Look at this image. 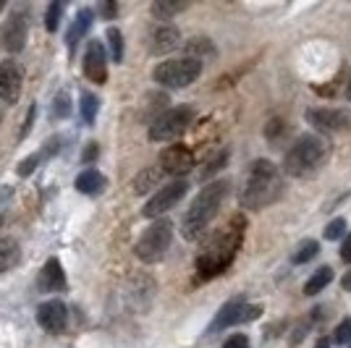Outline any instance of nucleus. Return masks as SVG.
Wrapping results in <instances>:
<instances>
[{"instance_id":"nucleus-1","label":"nucleus","mask_w":351,"mask_h":348,"mask_svg":"<svg viewBox=\"0 0 351 348\" xmlns=\"http://www.w3.org/2000/svg\"><path fill=\"white\" fill-rule=\"evenodd\" d=\"M244 228H247L244 215H236V218L228 220V225L223 231L210 238V244L202 249V254L194 262V267H197V273H199L202 280L223 275L234 264L239 247L244 241Z\"/></svg>"},{"instance_id":"nucleus-2","label":"nucleus","mask_w":351,"mask_h":348,"mask_svg":"<svg viewBox=\"0 0 351 348\" xmlns=\"http://www.w3.org/2000/svg\"><path fill=\"white\" fill-rule=\"evenodd\" d=\"M283 197L280 171L270 160H254L239 189V204L244 210H265Z\"/></svg>"},{"instance_id":"nucleus-3","label":"nucleus","mask_w":351,"mask_h":348,"mask_svg":"<svg viewBox=\"0 0 351 348\" xmlns=\"http://www.w3.org/2000/svg\"><path fill=\"white\" fill-rule=\"evenodd\" d=\"M228 189H231L228 181H213V184H207L205 189H199V194L194 197V202L189 204L186 215L181 220V236L186 241H197L207 231V225L218 215Z\"/></svg>"},{"instance_id":"nucleus-4","label":"nucleus","mask_w":351,"mask_h":348,"mask_svg":"<svg viewBox=\"0 0 351 348\" xmlns=\"http://www.w3.org/2000/svg\"><path fill=\"white\" fill-rule=\"evenodd\" d=\"M328 158V145L320 136H302L283 158V173L291 178H304L312 175Z\"/></svg>"},{"instance_id":"nucleus-5","label":"nucleus","mask_w":351,"mask_h":348,"mask_svg":"<svg viewBox=\"0 0 351 348\" xmlns=\"http://www.w3.org/2000/svg\"><path fill=\"white\" fill-rule=\"evenodd\" d=\"M171 241H173V223L168 218H160L139 236V241L134 244V254L145 264H155L165 257V251L171 249Z\"/></svg>"},{"instance_id":"nucleus-6","label":"nucleus","mask_w":351,"mask_h":348,"mask_svg":"<svg viewBox=\"0 0 351 348\" xmlns=\"http://www.w3.org/2000/svg\"><path fill=\"white\" fill-rule=\"evenodd\" d=\"M194 118H197V113H194L191 105L168 108L165 113H160V116L149 123L147 136H149V142H173L184 131H189V126L194 123Z\"/></svg>"},{"instance_id":"nucleus-7","label":"nucleus","mask_w":351,"mask_h":348,"mask_svg":"<svg viewBox=\"0 0 351 348\" xmlns=\"http://www.w3.org/2000/svg\"><path fill=\"white\" fill-rule=\"evenodd\" d=\"M199 73H202V63L184 55V58H171L158 63L152 71V79L168 89H186L199 79Z\"/></svg>"},{"instance_id":"nucleus-8","label":"nucleus","mask_w":351,"mask_h":348,"mask_svg":"<svg viewBox=\"0 0 351 348\" xmlns=\"http://www.w3.org/2000/svg\"><path fill=\"white\" fill-rule=\"evenodd\" d=\"M260 314H263V306L249 304L244 296H236V299H231L228 304H223L218 309L215 319L207 325V335L220 333V330H226V327H234V325H244V322H252V319H257Z\"/></svg>"},{"instance_id":"nucleus-9","label":"nucleus","mask_w":351,"mask_h":348,"mask_svg":"<svg viewBox=\"0 0 351 348\" xmlns=\"http://www.w3.org/2000/svg\"><path fill=\"white\" fill-rule=\"evenodd\" d=\"M186 189H189V184H186L184 178H178V181H173V184H165V186H160V189H158L152 197H149V199H147L142 215H145V218H160V215H165L168 210H173L176 204L184 199Z\"/></svg>"},{"instance_id":"nucleus-10","label":"nucleus","mask_w":351,"mask_h":348,"mask_svg":"<svg viewBox=\"0 0 351 348\" xmlns=\"http://www.w3.org/2000/svg\"><path fill=\"white\" fill-rule=\"evenodd\" d=\"M27 34H29V16H27V11L16 8L14 14L5 18L3 32H0L3 47H5L8 53H21L24 45H27Z\"/></svg>"},{"instance_id":"nucleus-11","label":"nucleus","mask_w":351,"mask_h":348,"mask_svg":"<svg viewBox=\"0 0 351 348\" xmlns=\"http://www.w3.org/2000/svg\"><path fill=\"white\" fill-rule=\"evenodd\" d=\"M21 84H24V69L14 58L0 60V102L16 105L21 97Z\"/></svg>"},{"instance_id":"nucleus-12","label":"nucleus","mask_w":351,"mask_h":348,"mask_svg":"<svg viewBox=\"0 0 351 348\" xmlns=\"http://www.w3.org/2000/svg\"><path fill=\"white\" fill-rule=\"evenodd\" d=\"M307 123L322 134H338V131L349 129L351 118L338 108H309Z\"/></svg>"},{"instance_id":"nucleus-13","label":"nucleus","mask_w":351,"mask_h":348,"mask_svg":"<svg viewBox=\"0 0 351 348\" xmlns=\"http://www.w3.org/2000/svg\"><path fill=\"white\" fill-rule=\"evenodd\" d=\"M37 325L43 327L45 333L60 335L69 325V309L58 299H50L37 306Z\"/></svg>"},{"instance_id":"nucleus-14","label":"nucleus","mask_w":351,"mask_h":348,"mask_svg":"<svg viewBox=\"0 0 351 348\" xmlns=\"http://www.w3.org/2000/svg\"><path fill=\"white\" fill-rule=\"evenodd\" d=\"M158 168L162 171V175H186L194 168V152L186 145L165 147Z\"/></svg>"},{"instance_id":"nucleus-15","label":"nucleus","mask_w":351,"mask_h":348,"mask_svg":"<svg viewBox=\"0 0 351 348\" xmlns=\"http://www.w3.org/2000/svg\"><path fill=\"white\" fill-rule=\"evenodd\" d=\"M84 76L92 84L108 82V53L100 40H89L87 53H84Z\"/></svg>"},{"instance_id":"nucleus-16","label":"nucleus","mask_w":351,"mask_h":348,"mask_svg":"<svg viewBox=\"0 0 351 348\" xmlns=\"http://www.w3.org/2000/svg\"><path fill=\"white\" fill-rule=\"evenodd\" d=\"M178 45H181V32L176 29L173 24H160L149 32V53L152 55L173 53Z\"/></svg>"},{"instance_id":"nucleus-17","label":"nucleus","mask_w":351,"mask_h":348,"mask_svg":"<svg viewBox=\"0 0 351 348\" xmlns=\"http://www.w3.org/2000/svg\"><path fill=\"white\" fill-rule=\"evenodd\" d=\"M37 286L45 293H58V290L66 288V270H63V264L56 257H50L43 264V270L37 275Z\"/></svg>"},{"instance_id":"nucleus-18","label":"nucleus","mask_w":351,"mask_h":348,"mask_svg":"<svg viewBox=\"0 0 351 348\" xmlns=\"http://www.w3.org/2000/svg\"><path fill=\"white\" fill-rule=\"evenodd\" d=\"M76 191L79 194H87V197H97V194H103L105 186H108V178H105L97 168H84L82 173L76 175Z\"/></svg>"},{"instance_id":"nucleus-19","label":"nucleus","mask_w":351,"mask_h":348,"mask_svg":"<svg viewBox=\"0 0 351 348\" xmlns=\"http://www.w3.org/2000/svg\"><path fill=\"white\" fill-rule=\"evenodd\" d=\"M92 21H95V11H92V8H82L79 14L73 16L71 29H69V34H66V45H69V50H71V53L76 50V45L82 42V37L89 32Z\"/></svg>"},{"instance_id":"nucleus-20","label":"nucleus","mask_w":351,"mask_h":348,"mask_svg":"<svg viewBox=\"0 0 351 348\" xmlns=\"http://www.w3.org/2000/svg\"><path fill=\"white\" fill-rule=\"evenodd\" d=\"M21 262V247L16 238H3L0 241V273H11Z\"/></svg>"},{"instance_id":"nucleus-21","label":"nucleus","mask_w":351,"mask_h":348,"mask_svg":"<svg viewBox=\"0 0 351 348\" xmlns=\"http://www.w3.org/2000/svg\"><path fill=\"white\" fill-rule=\"evenodd\" d=\"M330 280H333V267L322 264L320 270H315L312 277L304 283V293H307V296H317V293H322V290L330 286Z\"/></svg>"},{"instance_id":"nucleus-22","label":"nucleus","mask_w":351,"mask_h":348,"mask_svg":"<svg viewBox=\"0 0 351 348\" xmlns=\"http://www.w3.org/2000/svg\"><path fill=\"white\" fill-rule=\"evenodd\" d=\"M160 178H162L160 168H155V165H152V168H145L142 173L134 178V191H136V194H147V191L155 189V186L160 184Z\"/></svg>"},{"instance_id":"nucleus-23","label":"nucleus","mask_w":351,"mask_h":348,"mask_svg":"<svg viewBox=\"0 0 351 348\" xmlns=\"http://www.w3.org/2000/svg\"><path fill=\"white\" fill-rule=\"evenodd\" d=\"M186 8H189V3L158 0V3H152V16H155V18H160V21H171L176 14H181V11H186Z\"/></svg>"},{"instance_id":"nucleus-24","label":"nucleus","mask_w":351,"mask_h":348,"mask_svg":"<svg viewBox=\"0 0 351 348\" xmlns=\"http://www.w3.org/2000/svg\"><path fill=\"white\" fill-rule=\"evenodd\" d=\"M79 110H82V121H84L87 126H92V123L97 121V113H100V100H97V95H92V92H82Z\"/></svg>"},{"instance_id":"nucleus-25","label":"nucleus","mask_w":351,"mask_h":348,"mask_svg":"<svg viewBox=\"0 0 351 348\" xmlns=\"http://www.w3.org/2000/svg\"><path fill=\"white\" fill-rule=\"evenodd\" d=\"M205 55H215V47H213V42L207 37H194V40L186 42V58H194L202 63Z\"/></svg>"},{"instance_id":"nucleus-26","label":"nucleus","mask_w":351,"mask_h":348,"mask_svg":"<svg viewBox=\"0 0 351 348\" xmlns=\"http://www.w3.org/2000/svg\"><path fill=\"white\" fill-rule=\"evenodd\" d=\"M317 251H320V244L315 241V238H304L299 247H296V251H293V264H304V262L315 260L317 257Z\"/></svg>"},{"instance_id":"nucleus-27","label":"nucleus","mask_w":351,"mask_h":348,"mask_svg":"<svg viewBox=\"0 0 351 348\" xmlns=\"http://www.w3.org/2000/svg\"><path fill=\"white\" fill-rule=\"evenodd\" d=\"M105 40H108V47H110L113 63H121L123 60V34H121V29L110 27V29L105 32Z\"/></svg>"},{"instance_id":"nucleus-28","label":"nucleus","mask_w":351,"mask_h":348,"mask_svg":"<svg viewBox=\"0 0 351 348\" xmlns=\"http://www.w3.org/2000/svg\"><path fill=\"white\" fill-rule=\"evenodd\" d=\"M60 16H63V3H60V0H53V3L47 5V11H45V27H47V32H58Z\"/></svg>"},{"instance_id":"nucleus-29","label":"nucleus","mask_w":351,"mask_h":348,"mask_svg":"<svg viewBox=\"0 0 351 348\" xmlns=\"http://www.w3.org/2000/svg\"><path fill=\"white\" fill-rule=\"evenodd\" d=\"M69 116H71V97H69V92H58L53 100V118L60 121V118Z\"/></svg>"},{"instance_id":"nucleus-30","label":"nucleus","mask_w":351,"mask_h":348,"mask_svg":"<svg viewBox=\"0 0 351 348\" xmlns=\"http://www.w3.org/2000/svg\"><path fill=\"white\" fill-rule=\"evenodd\" d=\"M40 162H43V155H40V152H34V155H29V158H24L19 165H16V175H19V178H29V175L40 168Z\"/></svg>"},{"instance_id":"nucleus-31","label":"nucleus","mask_w":351,"mask_h":348,"mask_svg":"<svg viewBox=\"0 0 351 348\" xmlns=\"http://www.w3.org/2000/svg\"><path fill=\"white\" fill-rule=\"evenodd\" d=\"M226 162H228V152L223 149L220 155H215L213 160H207L205 168H202V173H199V178H210V175H215L218 171H223V168H226Z\"/></svg>"},{"instance_id":"nucleus-32","label":"nucleus","mask_w":351,"mask_h":348,"mask_svg":"<svg viewBox=\"0 0 351 348\" xmlns=\"http://www.w3.org/2000/svg\"><path fill=\"white\" fill-rule=\"evenodd\" d=\"M333 343H338V346H349L351 343V317L338 322L336 333H333Z\"/></svg>"},{"instance_id":"nucleus-33","label":"nucleus","mask_w":351,"mask_h":348,"mask_svg":"<svg viewBox=\"0 0 351 348\" xmlns=\"http://www.w3.org/2000/svg\"><path fill=\"white\" fill-rule=\"evenodd\" d=\"M343 233H346V220L343 218H336L328 223V228H325V238L328 241H338V238H343Z\"/></svg>"},{"instance_id":"nucleus-34","label":"nucleus","mask_w":351,"mask_h":348,"mask_svg":"<svg viewBox=\"0 0 351 348\" xmlns=\"http://www.w3.org/2000/svg\"><path fill=\"white\" fill-rule=\"evenodd\" d=\"M60 145H63V136H53V139H47V142H45V147H43V152H40V155H43V160L58 155Z\"/></svg>"},{"instance_id":"nucleus-35","label":"nucleus","mask_w":351,"mask_h":348,"mask_svg":"<svg viewBox=\"0 0 351 348\" xmlns=\"http://www.w3.org/2000/svg\"><path fill=\"white\" fill-rule=\"evenodd\" d=\"M34 116H37V105L32 102L29 110H27V118H24V126H21V131H19V139H27L32 131V123H34Z\"/></svg>"},{"instance_id":"nucleus-36","label":"nucleus","mask_w":351,"mask_h":348,"mask_svg":"<svg viewBox=\"0 0 351 348\" xmlns=\"http://www.w3.org/2000/svg\"><path fill=\"white\" fill-rule=\"evenodd\" d=\"M223 348H249V338L247 335H231L226 343H223Z\"/></svg>"},{"instance_id":"nucleus-37","label":"nucleus","mask_w":351,"mask_h":348,"mask_svg":"<svg viewBox=\"0 0 351 348\" xmlns=\"http://www.w3.org/2000/svg\"><path fill=\"white\" fill-rule=\"evenodd\" d=\"M95 158H97V145L92 142V145H87V149L82 152V162H92Z\"/></svg>"},{"instance_id":"nucleus-38","label":"nucleus","mask_w":351,"mask_h":348,"mask_svg":"<svg viewBox=\"0 0 351 348\" xmlns=\"http://www.w3.org/2000/svg\"><path fill=\"white\" fill-rule=\"evenodd\" d=\"M100 14H103L105 18H113V16L118 14V5L116 3H103V5H100Z\"/></svg>"},{"instance_id":"nucleus-39","label":"nucleus","mask_w":351,"mask_h":348,"mask_svg":"<svg viewBox=\"0 0 351 348\" xmlns=\"http://www.w3.org/2000/svg\"><path fill=\"white\" fill-rule=\"evenodd\" d=\"M341 260L351 264V238L349 241H343V247H341Z\"/></svg>"},{"instance_id":"nucleus-40","label":"nucleus","mask_w":351,"mask_h":348,"mask_svg":"<svg viewBox=\"0 0 351 348\" xmlns=\"http://www.w3.org/2000/svg\"><path fill=\"white\" fill-rule=\"evenodd\" d=\"M341 288H343V290H351V270L346 273V275H343V280H341Z\"/></svg>"},{"instance_id":"nucleus-41","label":"nucleus","mask_w":351,"mask_h":348,"mask_svg":"<svg viewBox=\"0 0 351 348\" xmlns=\"http://www.w3.org/2000/svg\"><path fill=\"white\" fill-rule=\"evenodd\" d=\"M315 348H330V340H328V338H320V340H317V346Z\"/></svg>"},{"instance_id":"nucleus-42","label":"nucleus","mask_w":351,"mask_h":348,"mask_svg":"<svg viewBox=\"0 0 351 348\" xmlns=\"http://www.w3.org/2000/svg\"><path fill=\"white\" fill-rule=\"evenodd\" d=\"M346 97H349V102H351V82H349V87H346Z\"/></svg>"},{"instance_id":"nucleus-43","label":"nucleus","mask_w":351,"mask_h":348,"mask_svg":"<svg viewBox=\"0 0 351 348\" xmlns=\"http://www.w3.org/2000/svg\"><path fill=\"white\" fill-rule=\"evenodd\" d=\"M3 223H5V218H3V215H0V228H3Z\"/></svg>"},{"instance_id":"nucleus-44","label":"nucleus","mask_w":351,"mask_h":348,"mask_svg":"<svg viewBox=\"0 0 351 348\" xmlns=\"http://www.w3.org/2000/svg\"><path fill=\"white\" fill-rule=\"evenodd\" d=\"M3 8H5V3H3V0H0V11H3Z\"/></svg>"}]
</instances>
